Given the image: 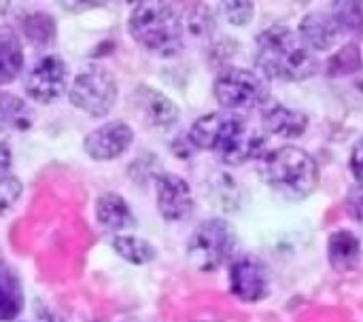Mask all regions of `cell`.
<instances>
[{
	"label": "cell",
	"instance_id": "obj_29",
	"mask_svg": "<svg viewBox=\"0 0 363 322\" xmlns=\"http://www.w3.org/2000/svg\"><path fill=\"white\" fill-rule=\"evenodd\" d=\"M11 166H13L11 142H9V136L0 134V174H9Z\"/></svg>",
	"mask_w": 363,
	"mask_h": 322
},
{
	"label": "cell",
	"instance_id": "obj_12",
	"mask_svg": "<svg viewBox=\"0 0 363 322\" xmlns=\"http://www.w3.org/2000/svg\"><path fill=\"white\" fill-rule=\"evenodd\" d=\"M132 106L143 125L149 130L166 132L177 125L181 110L179 106L160 89L149 85H138L132 93Z\"/></svg>",
	"mask_w": 363,
	"mask_h": 322
},
{
	"label": "cell",
	"instance_id": "obj_23",
	"mask_svg": "<svg viewBox=\"0 0 363 322\" xmlns=\"http://www.w3.org/2000/svg\"><path fill=\"white\" fill-rule=\"evenodd\" d=\"M342 34L363 38V2H334L330 11Z\"/></svg>",
	"mask_w": 363,
	"mask_h": 322
},
{
	"label": "cell",
	"instance_id": "obj_24",
	"mask_svg": "<svg viewBox=\"0 0 363 322\" xmlns=\"http://www.w3.org/2000/svg\"><path fill=\"white\" fill-rule=\"evenodd\" d=\"M187 17H183L185 28L194 34V36H208L211 30L215 28V19L213 13L206 4H189L187 6Z\"/></svg>",
	"mask_w": 363,
	"mask_h": 322
},
{
	"label": "cell",
	"instance_id": "obj_5",
	"mask_svg": "<svg viewBox=\"0 0 363 322\" xmlns=\"http://www.w3.org/2000/svg\"><path fill=\"white\" fill-rule=\"evenodd\" d=\"M236 246H238V236L230 221L206 219L198 223L196 229L191 231L185 246V255L191 268L211 274L223 268L225 263L234 261Z\"/></svg>",
	"mask_w": 363,
	"mask_h": 322
},
{
	"label": "cell",
	"instance_id": "obj_33",
	"mask_svg": "<svg viewBox=\"0 0 363 322\" xmlns=\"http://www.w3.org/2000/svg\"><path fill=\"white\" fill-rule=\"evenodd\" d=\"M198 322H215V321H198Z\"/></svg>",
	"mask_w": 363,
	"mask_h": 322
},
{
	"label": "cell",
	"instance_id": "obj_6",
	"mask_svg": "<svg viewBox=\"0 0 363 322\" xmlns=\"http://www.w3.org/2000/svg\"><path fill=\"white\" fill-rule=\"evenodd\" d=\"M213 93L217 104L230 113L264 108L266 104H270L268 79H264L255 70L238 66H228L217 74L213 83Z\"/></svg>",
	"mask_w": 363,
	"mask_h": 322
},
{
	"label": "cell",
	"instance_id": "obj_27",
	"mask_svg": "<svg viewBox=\"0 0 363 322\" xmlns=\"http://www.w3.org/2000/svg\"><path fill=\"white\" fill-rule=\"evenodd\" d=\"M345 206H347V212L349 217L363 225V185H355L349 189L347 193V200H345Z\"/></svg>",
	"mask_w": 363,
	"mask_h": 322
},
{
	"label": "cell",
	"instance_id": "obj_25",
	"mask_svg": "<svg viewBox=\"0 0 363 322\" xmlns=\"http://www.w3.org/2000/svg\"><path fill=\"white\" fill-rule=\"evenodd\" d=\"M21 193H23V185L13 172L0 174V219L6 217L17 206Z\"/></svg>",
	"mask_w": 363,
	"mask_h": 322
},
{
	"label": "cell",
	"instance_id": "obj_28",
	"mask_svg": "<svg viewBox=\"0 0 363 322\" xmlns=\"http://www.w3.org/2000/svg\"><path fill=\"white\" fill-rule=\"evenodd\" d=\"M349 168L357 185H363V136L353 144L349 155Z\"/></svg>",
	"mask_w": 363,
	"mask_h": 322
},
{
	"label": "cell",
	"instance_id": "obj_1",
	"mask_svg": "<svg viewBox=\"0 0 363 322\" xmlns=\"http://www.w3.org/2000/svg\"><path fill=\"white\" fill-rule=\"evenodd\" d=\"M187 140L200 151L217 155L228 166H242L253 159H262L266 153V136L253 127L242 115L230 110H215L198 117Z\"/></svg>",
	"mask_w": 363,
	"mask_h": 322
},
{
	"label": "cell",
	"instance_id": "obj_8",
	"mask_svg": "<svg viewBox=\"0 0 363 322\" xmlns=\"http://www.w3.org/2000/svg\"><path fill=\"white\" fill-rule=\"evenodd\" d=\"M68 89V66L60 55L40 57L23 79L26 96L36 104H53Z\"/></svg>",
	"mask_w": 363,
	"mask_h": 322
},
{
	"label": "cell",
	"instance_id": "obj_17",
	"mask_svg": "<svg viewBox=\"0 0 363 322\" xmlns=\"http://www.w3.org/2000/svg\"><path fill=\"white\" fill-rule=\"evenodd\" d=\"M26 308V295L19 274L0 259V322H15Z\"/></svg>",
	"mask_w": 363,
	"mask_h": 322
},
{
	"label": "cell",
	"instance_id": "obj_9",
	"mask_svg": "<svg viewBox=\"0 0 363 322\" xmlns=\"http://www.w3.org/2000/svg\"><path fill=\"white\" fill-rule=\"evenodd\" d=\"M230 293L242 304H259L270 295V274L255 255L236 257L228 272Z\"/></svg>",
	"mask_w": 363,
	"mask_h": 322
},
{
	"label": "cell",
	"instance_id": "obj_26",
	"mask_svg": "<svg viewBox=\"0 0 363 322\" xmlns=\"http://www.w3.org/2000/svg\"><path fill=\"white\" fill-rule=\"evenodd\" d=\"M223 13H225V19L232 23V25H249L253 21V15H255V4L253 2H223L221 4Z\"/></svg>",
	"mask_w": 363,
	"mask_h": 322
},
{
	"label": "cell",
	"instance_id": "obj_14",
	"mask_svg": "<svg viewBox=\"0 0 363 322\" xmlns=\"http://www.w3.org/2000/svg\"><path fill=\"white\" fill-rule=\"evenodd\" d=\"M262 127L270 136L279 138H300L308 127V117L302 110L289 108L285 104H266L262 108Z\"/></svg>",
	"mask_w": 363,
	"mask_h": 322
},
{
	"label": "cell",
	"instance_id": "obj_19",
	"mask_svg": "<svg viewBox=\"0 0 363 322\" xmlns=\"http://www.w3.org/2000/svg\"><path fill=\"white\" fill-rule=\"evenodd\" d=\"M17 30L19 34L34 47H49L57 38V23L55 19L45 13V11H34V13H23L17 19Z\"/></svg>",
	"mask_w": 363,
	"mask_h": 322
},
{
	"label": "cell",
	"instance_id": "obj_13",
	"mask_svg": "<svg viewBox=\"0 0 363 322\" xmlns=\"http://www.w3.org/2000/svg\"><path fill=\"white\" fill-rule=\"evenodd\" d=\"M94 212H96L98 225L104 231L113 234V236H119V234H123L128 229H134L138 225L134 210L130 208L125 197L119 195V193H102L96 200Z\"/></svg>",
	"mask_w": 363,
	"mask_h": 322
},
{
	"label": "cell",
	"instance_id": "obj_34",
	"mask_svg": "<svg viewBox=\"0 0 363 322\" xmlns=\"http://www.w3.org/2000/svg\"><path fill=\"white\" fill-rule=\"evenodd\" d=\"M134 322H136V321H134Z\"/></svg>",
	"mask_w": 363,
	"mask_h": 322
},
{
	"label": "cell",
	"instance_id": "obj_20",
	"mask_svg": "<svg viewBox=\"0 0 363 322\" xmlns=\"http://www.w3.org/2000/svg\"><path fill=\"white\" fill-rule=\"evenodd\" d=\"M108 246L130 265H149L157 259V248L140 236H111Z\"/></svg>",
	"mask_w": 363,
	"mask_h": 322
},
{
	"label": "cell",
	"instance_id": "obj_10",
	"mask_svg": "<svg viewBox=\"0 0 363 322\" xmlns=\"http://www.w3.org/2000/svg\"><path fill=\"white\" fill-rule=\"evenodd\" d=\"M157 212L166 223H183L196 210L191 185L174 172H157L153 176Z\"/></svg>",
	"mask_w": 363,
	"mask_h": 322
},
{
	"label": "cell",
	"instance_id": "obj_11",
	"mask_svg": "<svg viewBox=\"0 0 363 322\" xmlns=\"http://www.w3.org/2000/svg\"><path fill=\"white\" fill-rule=\"evenodd\" d=\"M134 142V130L125 121H106L83 140V151L94 161H115Z\"/></svg>",
	"mask_w": 363,
	"mask_h": 322
},
{
	"label": "cell",
	"instance_id": "obj_31",
	"mask_svg": "<svg viewBox=\"0 0 363 322\" xmlns=\"http://www.w3.org/2000/svg\"><path fill=\"white\" fill-rule=\"evenodd\" d=\"M38 321L40 322H66L62 316H57L55 312L47 310V308H40L38 310Z\"/></svg>",
	"mask_w": 363,
	"mask_h": 322
},
{
	"label": "cell",
	"instance_id": "obj_15",
	"mask_svg": "<svg viewBox=\"0 0 363 322\" xmlns=\"http://www.w3.org/2000/svg\"><path fill=\"white\" fill-rule=\"evenodd\" d=\"M362 240L349 229H336L328 238V263L338 274H351L362 265Z\"/></svg>",
	"mask_w": 363,
	"mask_h": 322
},
{
	"label": "cell",
	"instance_id": "obj_18",
	"mask_svg": "<svg viewBox=\"0 0 363 322\" xmlns=\"http://www.w3.org/2000/svg\"><path fill=\"white\" fill-rule=\"evenodd\" d=\"M26 64V53L21 38L15 30L2 28L0 30V87L13 83Z\"/></svg>",
	"mask_w": 363,
	"mask_h": 322
},
{
	"label": "cell",
	"instance_id": "obj_32",
	"mask_svg": "<svg viewBox=\"0 0 363 322\" xmlns=\"http://www.w3.org/2000/svg\"><path fill=\"white\" fill-rule=\"evenodd\" d=\"M26 322H30V321H26ZM34 322H40V321H38V316H36V321H34Z\"/></svg>",
	"mask_w": 363,
	"mask_h": 322
},
{
	"label": "cell",
	"instance_id": "obj_16",
	"mask_svg": "<svg viewBox=\"0 0 363 322\" xmlns=\"http://www.w3.org/2000/svg\"><path fill=\"white\" fill-rule=\"evenodd\" d=\"M298 34L302 36V40L306 42L311 51H328L338 42L342 32L332 13L315 11V13H308L300 21Z\"/></svg>",
	"mask_w": 363,
	"mask_h": 322
},
{
	"label": "cell",
	"instance_id": "obj_21",
	"mask_svg": "<svg viewBox=\"0 0 363 322\" xmlns=\"http://www.w3.org/2000/svg\"><path fill=\"white\" fill-rule=\"evenodd\" d=\"M30 108L15 93L0 89V134L9 136L11 130H26L30 125Z\"/></svg>",
	"mask_w": 363,
	"mask_h": 322
},
{
	"label": "cell",
	"instance_id": "obj_4",
	"mask_svg": "<svg viewBox=\"0 0 363 322\" xmlns=\"http://www.w3.org/2000/svg\"><path fill=\"white\" fill-rule=\"evenodd\" d=\"M128 32L147 53L177 57L185 45L183 13L172 2H138L128 17Z\"/></svg>",
	"mask_w": 363,
	"mask_h": 322
},
{
	"label": "cell",
	"instance_id": "obj_3",
	"mask_svg": "<svg viewBox=\"0 0 363 322\" xmlns=\"http://www.w3.org/2000/svg\"><path fill=\"white\" fill-rule=\"evenodd\" d=\"M257 174L270 191L287 202H304L321 183L315 157L294 144L266 151L257 163Z\"/></svg>",
	"mask_w": 363,
	"mask_h": 322
},
{
	"label": "cell",
	"instance_id": "obj_30",
	"mask_svg": "<svg viewBox=\"0 0 363 322\" xmlns=\"http://www.w3.org/2000/svg\"><path fill=\"white\" fill-rule=\"evenodd\" d=\"M62 8H66V11H87V8H96V6H102L100 2H62L60 4Z\"/></svg>",
	"mask_w": 363,
	"mask_h": 322
},
{
	"label": "cell",
	"instance_id": "obj_2",
	"mask_svg": "<svg viewBox=\"0 0 363 322\" xmlns=\"http://www.w3.org/2000/svg\"><path fill=\"white\" fill-rule=\"evenodd\" d=\"M255 66L264 79L302 83L317 74L319 59L298 30L274 23L255 36Z\"/></svg>",
	"mask_w": 363,
	"mask_h": 322
},
{
	"label": "cell",
	"instance_id": "obj_22",
	"mask_svg": "<svg viewBox=\"0 0 363 322\" xmlns=\"http://www.w3.org/2000/svg\"><path fill=\"white\" fill-rule=\"evenodd\" d=\"M362 47H359L357 40H349L347 45H342V47L328 59L325 72H328L330 76H347V74H353V72L362 70Z\"/></svg>",
	"mask_w": 363,
	"mask_h": 322
},
{
	"label": "cell",
	"instance_id": "obj_7",
	"mask_svg": "<svg viewBox=\"0 0 363 322\" xmlns=\"http://www.w3.org/2000/svg\"><path fill=\"white\" fill-rule=\"evenodd\" d=\"M117 96H119V85L115 74L100 64H89L85 66L70 83L68 89V100L70 104L89 115L91 119H102L106 117L115 104H117Z\"/></svg>",
	"mask_w": 363,
	"mask_h": 322
}]
</instances>
